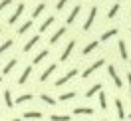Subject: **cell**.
Masks as SVG:
<instances>
[{
	"label": "cell",
	"mask_w": 131,
	"mask_h": 121,
	"mask_svg": "<svg viewBox=\"0 0 131 121\" xmlns=\"http://www.w3.org/2000/svg\"><path fill=\"white\" fill-rule=\"evenodd\" d=\"M103 64H105V60H103V58H99V60H95V62H93L91 65H88V68H85V72L82 73V78H83V80H85V78H90L91 73L95 72V70H99V68H101Z\"/></svg>",
	"instance_id": "obj_1"
},
{
	"label": "cell",
	"mask_w": 131,
	"mask_h": 121,
	"mask_svg": "<svg viewBox=\"0 0 131 121\" xmlns=\"http://www.w3.org/2000/svg\"><path fill=\"white\" fill-rule=\"evenodd\" d=\"M107 72H109V75H111V80L115 81V85L121 89V87H123V81H121V78H119V73H117V70H115V65H113V64L107 65Z\"/></svg>",
	"instance_id": "obj_2"
},
{
	"label": "cell",
	"mask_w": 131,
	"mask_h": 121,
	"mask_svg": "<svg viewBox=\"0 0 131 121\" xmlns=\"http://www.w3.org/2000/svg\"><path fill=\"white\" fill-rule=\"evenodd\" d=\"M95 14H97V8L93 6V8L90 10V14H88V18H85V22H83V32H88L91 28V24H93V20H95Z\"/></svg>",
	"instance_id": "obj_3"
},
{
	"label": "cell",
	"mask_w": 131,
	"mask_h": 121,
	"mask_svg": "<svg viewBox=\"0 0 131 121\" xmlns=\"http://www.w3.org/2000/svg\"><path fill=\"white\" fill-rule=\"evenodd\" d=\"M75 73H80L78 70H75V68H74V70H70V72L66 73V75H62L60 80H56V85L60 87V85H64V83H68V81L72 80V78H75Z\"/></svg>",
	"instance_id": "obj_4"
},
{
	"label": "cell",
	"mask_w": 131,
	"mask_h": 121,
	"mask_svg": "<svg viewBox=\"0 0 131 121\" xmlns=\"http://www.w3.org/2000/svg\"><path fill=\"white\" fill-rule=\"evenodd\" d=\"M24 8H26V4H24V2H20V4L16 6V10H14V14H12V16L8 18V24H14V22H16L18 18L22 16V12H24Z\"/></svg>",
	"instance_id": "obj_5"
},
{
	"label": "cell",
	"mask_w": 131,
	"mask_h": 121,
	"mask_svg": "<svg viewBox=\"0 0 131 121\" xmlns=\"http://www.w3.org/2000/svg\"><path fill=\"white\" fill-rule=\"evenodd\" d=\"M75 48V40H72V42H68V46L64 48V52H62V58H60V62H66L68 58H70V54H72V50Z\"/></svg>",
	"instance_id": "obj_6"
},
{
	"label": "cell",
	"mask_w": 131,
	"mask_h": 121,
	"mask_svg": "<svg viewBox=\"0 0 131 121\" xmlns=\"http://www.w3.org/2000/svg\"><path fill=\"white\" fill-rule=\"evenodd\" d=\"M56 72V64H50L48 68H46V72H42V75H40V81H48L50 80V75Z\"/></svg>",
	"instance_id": "obj_7"
},
{
	"label": "cell",
	"mask_w": 131,
	"mask_h": 121,
	"mask_svg": "<svg viewBox=\"0 0 131 121\" xmlns=\"http://www.w3.org/2000/svg\"><path fill=\"white\" fill-rule=\"evenodd\" d=\"M38 42H40V34H36V36H32V38H30V40H28V42L24 44V52H30V50H32L34 46L38 44Z\"/></svg>",
	"instance_id": "obj_8"
},
{
	"label": "cell",
	"mask_w": 131,
	"mask_h": 121,
	"mask_svg": "<svg viewBox=\"0 0 131 121\" xmlns=\"http://www.w3.org/2000/svg\"><path fill=\"white\" fill-rule=\"evenodd\" d=\"M80 10H82V6H80V4H78V6H74V8H72V12H70V16L66 18V24H72V22H74L75 18H78Z\"/></svg>",
	"instance_id": "obj_9"
},
{
	"label": "cell",
	"mask_w": 131,
	"mask_h": 121,
	"mask_svg": "<svg viewBox=\"0 0 131 121\" xmlns=\"http://www.w3.org/2000/svg\"><path fill=\"white\" fill-rule=\"evenodd\" d=\"M54 20H56L54 16H48V18H46V20H44V22L40 24V34H44V32H46V30H48L50 26L54 24Z\"/></svg>",
	"instance_id": "obj_10"
},
{
	"label": "cell",
	"mask_w": 131,
	"mask_h": 121,
	"mask_svg": "<svg viewBox=\"0 0 131 121\" xmlns=\"http://www.w3.org/2000/svg\"><path fill=\"white\" fill-rule=\"evenodd\" d=\"M113 36H117V28H111V30L103 32V34H101V38H99V42H107L109 38H113Z\"/></svg>",
	"instance_id": "obj_11"
},
{
	"label": "cell",
	"mask_w": 131,
	"mask_h": 121,
	"mask_svg": "<svg viewBox=\"0 0 131 121\" xmlns=\"http://www.w3.org/2000/svg\"><path fill=\"white\" fill-rule=\"evenodd\" d=\"M115 109H117V117H119V119H125V109H123L121 99H115Z\"/></svg>",
	"instance_id": "obj_12"
},
{
	"label": "cell",
	"mask_w": 131,
	"mask_h": 121,
	"mask_svg": "<svg viewBox=\"0 0 131 121\" xmlns=\"http://www.w3.org/2000/svg\"><path fill=\"white\" fill-rule=\"evenodd\" d=\"M16 64H18V60H16V58H12V60H10L8 64L4 65V68H2V73H4V75H6V73H10L12 70H14V65H16Z\"/></svg>",
	"instance_id": "obj_13"
},
{
	"label": "cell",
	"mask_w": 131,
	"mask_h": 121,
	"mask_svg": "<svg viewBox=\"0 0 131 121\" xmlns=\"http://www.w3.org/2000/svg\"><path fill=\"white\" fill-rule=\"evenodd\" d=\"M30 73H32V65H28V68H24V72H22V75L18 78V83H26V80L30 78Z\"/></svg>",
	"instance_id": "obj_14"
},
{
	"label": "cell",
	"mask_w": 131,
	"mask_h": 121,
	"mask_svg": "<svg viewBox=\"0 0 131 121\" xmlns=\"http://www.w3.org/2000/svg\"><path fill=\"white\" fill-rule=\"evenodd\" d=\"M97 46H99V42H97V40L90 42V44H88V46L83 48V52H82V54H83V56H88V54H91V52H93V50L97 48Z\"/></svg>",
	"instance_id": "obj_15"
},
{
	"label": "cell",
	"mask_w": 131,
	"mask_h": 121,
	"mask_svg": "<svg viewBox=\"0 0 131 121\" xmlns=\"http://www.w3.org/2000/svg\"><path fill=\"white\" fill-rule=\"evenodd\" d=\"M66 30H68V28H66V26H62V28H60V30H58V32L54 34L52 38H50V44H56V42H58V40H60V38H62V36L66 34Z\"/></svg>",
	"instance_id": "obj_16"
},
{
	"label": "cell",
	"mask_w": 131,
	"mask_h": 121,
	"mask_svg": "<svg viewBox=\"0 0 131 121\" xmlns=\"http://www.w3.org/2000/svg\"><path fill=\"white\" fill-rule=\"evenodd\" d=\"M4 103H6L8 109L14 107V101H12V93H10V89H4Z\"/></svg>",
	"instance_id": "obj_17"
},
{
	"label": "cell",
	"mask_w": 131,
	"mask_h": 121,
	"mask_svg": "<svg viewBox=\"0 0 131 121\" xmlns=\"http://www.w3.org/2000/svg\"><path fill=\"white\" fill-rule=\"evenodd\" d=\"M101 91V83H95V85H91L88 91H85V97H93L95 93H99Z\"/></svg>",
	"instance_id": "obj_18"
},
{
	"label": "cell",
	"mask_w": 131,
	"mask_h": 121,
	"mask_svg": "<svg viewBox=\"0 0 131 121\" xmlns=\"http://www.w3.org/2000/svg\"><path fill=\"white\" fill-rule=\"evenodd\" d=\"M74 113H75V115H91L93 109H91V107H75Z\"/></svg>",
	"instance_id": "obj_19"
},
{
	"label": "cell",
	"mask_w": 131,
	"mask_h": 121,
	"mask_svg": "<svg viewBox=\"0 0 131 121\" xmlns=\"http://www.w3.org/2000/svg\"><path fill=\"white\" fill-rule=\"evenodd\" d=\"M44 115L40 111H26L24 113V119H42Z\"/></svg>",
	"instance_id": "obj_20"
},
{
	"label": "cell",
	"mask_w": 131,
	"mask_h": 121,
	"mask_svg": "<svg viewBox=\"0 0 131 121\" xmlns=\"http://www.w3.org/2000/svg\"><path fill=\"white\" fill-rule=\"evenodd\" d=\"M119 56H121V60H129V56H127V46H125V42H119Z\"/></svg>",
	"instance_id": "obj_21"
},
{
	"label": "cell",
	"mask_w": 131,
	"mask_h": 121,
	"mask_svg": "<svg viewBox=\"0 0 131 121\" xmlns=\"http://www.w3.org/2000/svg\"><path fill=\"white\" fill-rule=\"evenodd\" d=\"M46 58H48V50H42L40 54H38V56L34 58V65H36V64H40V62H44Z\"/></svg>",
	"instance_id": "obj_22"
},
{
	"label": "cell",
	"mask_w": 131,
	"mask_h": 121,
	"mask_svg": "<svg viewBox=\"0 0 131 121\" xmlns=\"http://www.w3.org/2000/svg\"><path fill=\"white\" fill-rule=\"evenodd\" d=\"M40 99L44 101V103H48V105H56V99H54L52 95H48V93H42Z\"/></svg>",
	"instance_id": "obj_23"
},
{
	"label": "cell",
	"mask_w": 131,
	"mask_h": 121,
	"mask_svg": "<svg viewBox=\"0 0 131 121\" xmlns=\"http://www.w3.org/2000/svg\"><path fill=\"white\" fill-rule=\"evenodd\" d=\"M44 10H46V4H44V2H40V4L36 6V10L32 12V18H38V16L42 14V12H44Z\"/></svg>",
	"instance_id": "obj_24"
},
{
	"label": "cell",
	"mask_w": 131,
	"mask_h": 121,
	"mask_svg": "<svg viewBox=\"0 0 131 121\" xmlns=\"http://www.w3.org/2000/svg\"><path fill=\"white\" fill-rule=\"evenodd\" d=\"M32 93H24V95H18V99H16V103L20 105V103H26V101H32Z\"/></svg>",
	"instance_id": "obj_25"
},
{
	"label": "cell",
	"mask_w": 131,
	"mask_h": 121,
	"mask_svg": "<svg viewBox=\"0 0 131 121\" xmlns=\"http://www.w3.org/2000/svg\"><path fill=\"white\" fill-rule=\"evenodd\" d=\"M99 107H101V109H107V97H105V93H103V89L99 91Z\"/></svg>",
	"instance_id": "obj_26"
},
{
	"label": "cell",
	"mask_w": 131,
	"mask_h": 121,
	"mask_svg": "<svg viewBox=\"0 0 131 121\" xmlns=\"http://www.w3.org/2000/svg\"><path fill=\"white\" fill-rule=\"evenodd\" d=\"M117 12H119V4L115 2L113 6L109 8V12H107V18H115V16H117Z\"/></svg>",
	"instance_id": "obj_27"
},
{
	"label": "cell",
	"mask_w": 131,
	"mask_h": 121,
	"mask_svg": "<svg viewBox=\"0 0 131 121\" xmlns=\"http://www.w3.org/2000/svg\"><path fill=\"white\" fill-rule=\"evenodd\" d=\"M70 119H72L70 115H56V113L50 115V121H70Z\"/></svg>",
	"instance_id": "obj_28"
},
{
	"label": "cell",
	"mask_w": 131,
	"mask_h": 121,
	"mask_svg": "<svg viewBox=\"0 0 131 121\" xmlns=\"http://www.w3.org/2000/svg\"><path fill=\"white\" fill-rule=\"evenodd\" d=\"M30 28H32V20H28V22H24V24L20 26V28H18V34H24V32H28Z\"/></svg>",
	"instance_id": "obj_29"
},
{
	"label": "cell",
	"mask_w": 131,
	"mask_h": 121,
	"mask_svg": "<svg viewBox=\"0 0 131 121\" xmlns=\"http://www.w3.org/2000/svg\"><path fill=\"white\" fill-rule=\"evenodd\" d=\"M74 97H75V91H68V93L60 95V101H68V99H74Z\"/></svg>",
	"instance_id": "obj_30"
},
{
	"label": "cell",
	"mask_w": 131,
	"mask_h": 121,
	"mask_svg": "<svg viewBox=\"0 0 131 121\" xmlns=\"http://www.w3.org/2000/svg\"><path fill=\"white\" fill-rule=\"evenodd\" d=\"M12 44H14L12 40H6V42H4V44L0 46V56H2V54H4V52H6L8 48H12Z\"/></svg>",
	"instance_id": "obj_31"
},
{
	"label": "cell",
	"mask_w": 131,
	"mask_h": 121,
	"mask_svg": "<svg viewBox=\"0 0 131 121\" xmlns=\"http://www.w3.org/2000/svg\"><path fill=\"white\" fill-rule=\"evenodd\" d=\"M8 4H12V0H0V12H2V10L6 8Z\"/></svg>",
	"instance_id": "obj_32"
},
{
	"label": "cell",
	"mask_w": 131,
	"mask_h": 121,
	"mask_svg": "<svg viewBox=\"0 0 131 121\" xmlns=\"http://www.w3.org/2000/svg\"><path fill=\"white\" fill-rule=\"evenodd\" d=\"M66 4H68V0H58L56 8H58V10H62V8H64V6H66Z\"/></svg>",
	"instance_id": "obj_33"
},
{
	"label": "cell",
	"mask_w": 131,
	"mask_h": 121,
	"mask_svg": "<svg viewBox=\"0 0 131 121\" xmlns=\"http://www.w3.org/2000/svg\"><path fill=\"white\" fill-rule=\"evenodd\" d=\"M127 83H129V97H131V72L127 73Z\"/></svg>",
	"instance_id": "obj_34"
},
{
	"label": "cell",
	"mask_w": 131,
	"mask_h": 121,
	"mask_svg": "<svg viewBox=\"0 0 131 121\" xmlns=\"http://www.w3.org/2000/svg\"><path fill=\"white\" fill-rule=\"evenodd\" d=\"M12 121H20V119H18V117H16V119H12Z\"/></svg>",
	"instance_id": "obj_35"
},
{
	"label": "cell",
	"mask_w": 131,
	"mask_h": 121,
	"mask_svg": "<svg viewBox=\"0 0 131 121\" xmlns=\"http://www.w3.org/2000/svg\"><path fill=\"white\" fill-rule=\"evenodd\" d=\"M129 30H131V22H129Z\"/></svg>",
	"instance_id": "obj_36"
},
{
	"label": "cell",
	"mask_w": 131,
	"mask_h": 121,
	"mask_svg": "<svg viewBox=\"0 0 131 121\" xmlns=\"http://www.w3.org/2000/svg\"><path fill=\"white\" fill-rule=\"evenodd\" d=\"M129 119H131V113H129Z\"/></svg>",
	"instance_id": "obj_37"
},
{
	"label": "cell",
	"mask_w": 131,
	"mask_h": 121,
	"mask_svg": "<svg viewBox=\"0 0 131 121\" xmlns=\"http://www.w3.org/2000/svg\"><path fill=\"white\" fill-rule=\"evenodd\" d=\"M101 121H107V119H101Z\"/></svg>",
	"instance_id": "obj_38"
},
{
	"label": "cell",
	"mask_w": 131,
	"mask_h": 121,
	"mask_svg": "<svg viewBox=\"0 0 131 121\" xmlns=\"http://www.w3.org/2000/svg\"><path fill=\"white\" fill-rule=\"evenodd\" d=\"M0 81H2V78H0Z\"/></svg>",
	"instance_id": "obj_39"
},
{
	"label": "cell",
	"mask_w": 131,
	"mask_h": 121,
	"mask_svg": "<svg viewBox=\"0 0 131 121\" xmlns=\"http://www.w3.org/2000/svg\"><path fill=\"white\" fill-rule=\"evenodd\" d=\"M117 2H119V0H117Z\"/></svg>",
	"instance_id": "obj_40"
}]
</instances>
